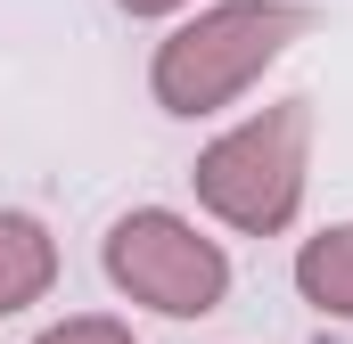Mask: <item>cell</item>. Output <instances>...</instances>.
<instances>
[{
  "label": "cell",
  "instance_id": "obj_1",
  "mask_svg": "<svg viewBox=\"0 0 353 344\" xmlns=\"http://www.w3.org/2000/svg\"><path fill=\"white\" fill-rule=\"evenodd\" d=\"M304 33H312L304 0H214V8H189L148 58V98L173 123H205V115L239 107Z\"/></svg>",
  "mask_w": 353,
  "mask_h": 344
},
{
  "label": "cell",
  "instance_id": "obj_2",
  "mask_svg": "<svg viewBox=\"0 0 353 344\" xmlns=\"http://www.w3.org/2000/svg\"><path fill=\"white\" fill-rule=\"evenodd\" d=\"M197 205L239 230V238H279L296 230L304 213V189H312V98H271L255 115H239L222 140L197 148L189 164Z\"/></svg>",
  "mask_w": 353,
  "mask_h": 344
},
{
  "label": "cell",
  "instance_id": "obj_3",
  "mask_svg": "<svg viewBox=\"0 0 353 344\" xmlns=\"http://www.w3.org/2000/svg\"><path fill=\"white\" fill-rule=\"evenodd\" d=\"M99 270L123 303L157 312V320H214L230 303V255L222 238H205L173 205H132L107 222L99 238Z\"/></svg>",
  "mask_w": 353,
  "mask_h": 344
},
{
  "label": "cell",
  "instance_id": "obj_4",
  "mask_svg": "<svg viewBox=\"0 0 353 344\" xmlns=\"http://www.w3.org/2000/svg\"><path fill=\"white\" fill-rule=\"evenodd\" d=\"M50 287H58V238H50V222L25 213V205H0V320L50 303Z\"/></svg>",
  "mask_w": 353,
  "mask_h": 344
},
{
  "label": "cell",
  "instance_id": "obj_5",
  "mask_svg": "<svg viewBox=\"0 0 353 344\" xmlns=\"http://www.w3.org/2000/svg\"><path fill=\"white\" fill-rule=\"evenodd\" d=\"M296 295L321 320H353V222H329L296 246Z\"/></svg>",
  "mask_w": 353,
  "mask_h": 344
},
{
  "label": "cell",
  "instance_id": "obj_6",
  "mask_svg": "<svg viewBox=\"0 0 353 344\" xmlns=\"http://www.w3.org/2000/svg\"><path fill=\"white\" fill-rule=\"evenodd\" d=\"M33 344H140V336H132L115 312H74V320H50Z\"/></svg>",
  "mask_w": 353,
  "mask_h": 344
},
{
  "label": "cell",
  "instance_id": "obj_7",
  "mask_svg": "<svg viewBox=\"0 0 353 344\" xmlns=\"http://www.w3.org/2000/svg\"><path fill=\"white\" fill-rule=\"evenodd\" d=\"M115 8H123L132 25H165V17H189L197 0H115Z\"/></svg>",
  "mask_w": 353,
  "mask_h": 344
}]
</instances>
